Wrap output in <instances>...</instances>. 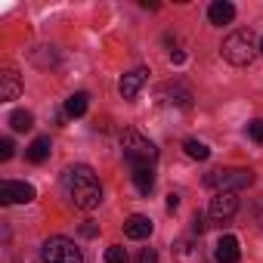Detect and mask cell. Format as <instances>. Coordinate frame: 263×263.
<instances>
[{"label": "cell", "instance_id": "cell-1", "mask_svg": "<svg viewBox=\"0 0 263 263\" xmlns=\"http://www.w3.org/2000/svg\"><path fill=\"white\" fill-rule=\"evenodd\" d=\"M62 183H65V189H68V198L74 201V208H81V211L99 208V201H102V186H99L96 174H93L87 164L68 167Z\"/></svg>", "mask_w": 263, "mask_h": 263}, {"label": "cell", "instance_id": "cell-2", "mask_svg": "<svg viewBox=\"0 0 263 263\" xmlns=\"http://www.w3.org/2000/svg\"><path fill=\"white\" fill-rule=\"evenodd\" d=\"M121 149H124V158L134 167H152L155 158H158L155 143L146 140L140 130H124V134H121Z\"/></svg>", "mask_w": 263, "mask_h": 263}, {"label": "cell", "instance_id": "cell-3", "mask_svg": "<svg viewBox=\"0 0 263 263\" xmlns=\"http://www.w3.org/2000/svg\"><path fill=\"white\" fill-rule=\"evenodd\" d=\"M204 186L217 189V192H238L254 186V171L248 167H226V171H211L204 174Z\"/></svg>", "mask_w": 263, "mask_h": 263}, {"label": "cell", "instance_id": "cell-4", "mask_svg": "<svg viewBox=\"0 0 263 263\" xmlns=\"http://www.w3.org/2000/svg\"><path fill=\"white\" fill-rule=\"evenodd\" d=\"M220 53H223V59H226L229 65H251V59H254V53H257L254 34H251V31H232V34L223 41Z\"/></svg>", "mask_w": 263, "mask_h": 263}, {"label": "cell", "instance_id": "cell-5", "mask_svg": "<svg viewBox=\"0 0 263 263\" xmlns=\"http://www.w3.org/2000/svg\"><path fill=\"white\" fill-rule=\"evenodd\" d=\"M41 263H84V254L74 248L71 238L53 235V238H47L44 248H41Z\"/></svg>", "mask_w": 263, "mask_h": 263}, {"label": "cell", "instance_id": "cell-6", "mask_svg": "<svg viewBox=\"0 0 263 263\" xmlns=\"http://www.w3.org/2000/svg\"><path fill=\"white\" fill-rule=\"evenodd\" d=\"M235 211H238V198H235V192H217V195L211 198L208 217H211L214 223L226 226V223H229V220L235 217Z\"/></svg>", "mask_w": 263, "mask_h": 263}, {"label": "cell", "instance_id": "cell-7", "mask_svg": "<svg viewBox=\"0 0 263 263\" xmlns=\"http://www.w3.org/2000/svg\"><path fill=\"white\" fill-rule=\"evenodd\" d=\"M28 201H34L31 183H16V180L0 183V204H28Z\"/></svg>", "mask_w": 263, "mask_h": 263}, {"label": "cell", "instance_id": "cell-8", "mask_svg": "<svg viewBox=\"0 0 263 263\" xmlns=\"http://www.w3.org/2000/svg\"><path fill=\"white\" fill-rule=\"evenodd\" d=\"M174 257H177V263H201L204 260L201 241L198 238H180L174 245Z\"/></svg>", "mask_w": 263, "mask_h": 263}, {"label": "cell", "instance_id": "cell-9", "mask_svg": "<svg viewBox=\"0 0 263 263\" xmlns=\"http://www.w3.org/2000/svg\"><path fill=\"white\" fill-rule=\"evenodd\" d=\"M146 81H149V71H146V68H134V71H127V74L121 78V96H124V99H137V96H140V90L146 87Z\"/></svg>", "mask_w": 263, "mask_h": 263}, {"label": "cell", "instance_id": "cell-10", "mask_svg": "<svg viewBox=\"0 0 263 263\" xmlns=\"http://www.w3.org/2000/svg\"><path fill=\"white\" fill-rule=\"evenodd\" d=\"M19 93H22V78H19L16 68L7 65L4 71H0V99L13 102V99H19Z\"/></svg>", "mask_w": 263, "mask_h": 263}, {"label": "cell", "instance_id": "cell-11", "mask_svg": "<svg viewBox=\"0 0 263 263\" xmlns=\"http://www.w3.org/2000/svg\"><path fill=\"white\" fill-rule=\"evenodd\" d=\"M152 220L149 217H143V214H134V217H127L124 220V235L127 238H134V241H143V238H149L152 235Z\"/></svg>", "mask_w": 263, "mask_h": 263}, {"label": "cell", "instance_id": "cell-12", "mask_svg": "<svg viewBox=\"0 0 263 263\" xmlns=\"http://www.w3.org/2000/svg\"><path fill=\"white\" fill-rule=\"evenodd\" d=\"M214 257H217L220 263H238V257H241L238 238H235V235H223V238L217 241V251H214Z\"/></svg>", "mask_w": 263, "mask_h": 263}, {"label": "cell", "instance_id": "cell-13", "mask_svg": "<svg viewBox=\"0 0 263 263\" xmlns=\"http://www.w3.org/2000/svg\"><path fill=\"white\" fill-rule=\"evenodd\" d=\"M208 19H211V25H229L235 19V7L229 0H214L211 10H208Z\"/></svg>", "mask_w": 263, "mask_h": 263}, {"label": "cell", "instance_id": "cell-14", "mask_svg": "<svg viewBox=\"0 0 263 263\" xmlns=\"http://www.w3.org/2000/svg\"><path fill=\"white\" fill-rule=\"evenodd\" d=\"M50 152H53V146H50V137H37L28 149H25V158L31 161V164H44L47 158H50Z\"/></svg>", "mask_w": 263, "mask_h": 263}, {"label": "cell", "instance_id": "cell-15", "mask_svg": "<svg viewBox=\"0 0 263 263\" xmlns=\"http://www.w3.org/2000/svg\"><path fill=\"white\" fill-rule=\"evenodd\" d=\"M130 177H134V186H137L143 195H149V192L155 189V171H152V167H134V174H130Z\"/></svg>", "mask_w": 263, "mask_h": 263}, {"label": "cell", "instance_id": "cell-16", "mask_svg": "<svg viewBox=\"0 0 263 263\" xmlns=\"http://www.w3.org/2000/svg\"><path fill=\"white\" fill-rule=\"evenodd\" d=\"M87 105H90V96H87V93H71V96L65 99V115H68V118H81V115L87 111Z\"/></svg>", "mask_w": 263, "mask_h": 263}, {"label": "cell", "instance_id": "cell-17", "mask_svg": "<svg viewBox=\"0 0 263 263\" xmlns=\"http://www.w3.org/2000/svg\"><path fill=\"white\" fill-rule=\"evenodd\" d=\"M10 127L16 130V134H25V130H31V127H34V115H31V111H25V108H16V111L10 115Z\"/></svg>", "mask_w": 263, "mask_h": 263}, {"label": "cell", "instance_id": "cell-18", "mask_svg": "<svg viewBox=\"0 0 263 263\" xmlns=\"http://www.w3.org/2000/svg\"><path fill=\"white\" fill-rule=\"evenodd\" d=\"M183 149H186V155L195 158V161H208V158H211V149H208L204 143H198V140H186Z\"/></svg>", "mask_w": 263, "mask_h": 263}, {"label": "cell", "instance_id": "cell-19", "mask_svg": "<svg viewBox=\"0 0 263 263\" xmlns=\"http://www.w3.org/2000/svg\"><path fill=\"white\" fill-rule=\"evenodd\" d=\"M105 263H130V257L121 245H111V248H105Z\"/></svg>", "mask_w": 263, "mask_h": 263}, {"label": "cell", "instance_id": "cell-20", "mask_svg": "<svg viewBox=\"0 0 263 263\" xmlns=\"http://www.w3.org/2000/svg\"><path fill=\"white\" fill-rule=\"evenodd\" d=\"M248 137H251L254 143H263V121H251V124H248Z\"/></svg>", "mask_w": 263, "mask_h": 263}, {"label": "cell", "instance_id": "cell-21", "mask_svg": "<svg viewBox=\"0 0 263 263\" xmlns=\"http://www.w3.org/2000/svg\"><path fill=\"white\" fill-rule=\"evenodd\" d=\"M204 229H208V217H204V214H195V217H192V232L201 235Z\"/></svg>", "mask_w": 263, "mask_h": 263}, {"label": "cell", "instance_id": "cell-22", "mask_svg": "<svg viewBox=\"0 0 263 263\" xmlns=\"http://www.w3.org/2000/svg\"><path fill=\"white\" fill-rule=\"evenodd\" d=\"M81 235H84V238H96V235H99V226H96L93 220H87V223H81Z\"/></svg>", "mask_w": 263, "mask_h": 263}, {"label": "cell", "instance_id": "cell-23", "mask_svg": "<svg viewBox=\"0 0 263 263\" xmlns=\"http://www.w3.org/2000/svg\"><path fill=\"white\" fill-rule=\"evenodd\" d=\"M13 140H0V158H4V161H10L13 158Z\"/></svg>", "mask_w": 263, "mask_h": 263}, {"label": "cell", "instance_id": "cell-24", "mask_svg": "<svg viewBox=\"0 0 263 263\" xmlns=\"http://www.w3.org/2000/svg\"><path fill=\"white\" fill-rule=\"evenodd\" d=\"M137 263H158V254H155L152 248H143L140 257H137Z\"/></svg>", "mask_w": 263, "mask_h": 263}, {"label": "cell", "instance_id": "cell-25", "mask_svg": "<svg viewBox=\"0 0 263 263\" xmlns=\"http://www.w3.org/2000/svg\"><path fill=\"white\" fill-rule=\"evenodd\" d=\"M171 62H174V65H183V62H186V53H183V50H171Z\"/></svg>", "mask_w": 263, "mask_h": 263}, {"label": "cell", "instance_id": "cell-26", "mask_svg": "<svg viewBox=\"0 0 263 263\" xmlns=\"http://www.w3.org/2000/svg\"><path fill=\"white\" fill-rule=\"evenodd\" d=\"M180 208V195H167V211H177Z\"/></svg>", "mask_w": 263, "mask_h": 263}, {"label": "cell", "instance_id": "cell-27", "mask_svg": "<svg viewBox=\"0 0 263 263\" xmlns=\"http://www.w3.org/2000/svg\"><path fill=\"white\" fill-rule=\"evenodd\" d=\"M260 53H263V41H260Z\"/></svg>", "mask_w": 263, "mask_h": 263}]
</instances>
